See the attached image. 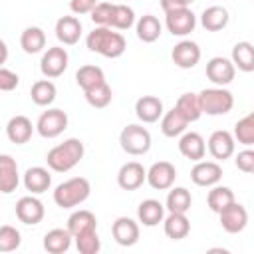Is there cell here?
I'll return each instance as SVG.
<instances>
[{"instance_id": "obj_1", "label": "cell", "mask_w": 254, "mask_h": 254, "mask_svg": "<svg viewBox=\"0 0 254 254\" xmlns=\"http://www.w3.org/2000/svg\"><path fill=\"white\" fill-rule=\"evenodd\" d=\"M85 44H87L89 52H95V54H99L103 58H111V60L123 56V52L127 48L123 34L113 32L107 26H97L93 32H89L85 38Z\"/></svg>"}, {"instance_id": "obj_2", "label": "cell", "mask_w": 254, "mask_h": 254, "mask_svg": "<svg viewBox=\"0 0 254 254\" xmlns=\"http://www.w3.org/2000/svg\"><path fill=\"white\" fill-rule=\"evenodd\" d=\"M83 153H85L83 143L75 137H69L64 143H60V145H56L48 151L46 163L56 173H67L83 159Z\"/></svg>"}, {"instance_id": "obj_3", "label": "cell", "mask_w": 254, "mask_h": 254, "mask_svg": "<svg viewBox=\"0 0 254 254\" xmlns=\"http://www.w3.org/2000/svg\"><path fill=\"white\" fill-rule=\"evenodd\" d=\"M91 192V185L85 177H73L60 183L54 190V202L60 208H73L81 204Z\"/></svg>"}, {"instance_id": "obj_4", "label": "cell", "mask_w": 254, "mask_h": 254, "mask_svg": "<svg viewBox=\"0 0 254 254\" xmlns=\"http://www.w3.org/2000/svg\"><path fill=\"white\" fill-rule=\"evenodd\" d=\"M200 109L206 115H226L234 107V97L224 87H208L198 93Z\"/></svg>"}, {"instance_id": "obj_5", "label": "cell", "mask_w": 254, "mask_h": 254, "mask_svg": "<svg viewBox=\"0 0 254 254\" xmlns=\"http://www.w3.org/2000/svg\"><path fill=\"white\" fill-rule=\"evenodd\" d=\"M121 149L129 155H145L151 149V133L143 125H127L119 135Z\"/></svg>"}, {"instance_id": "obj_6", "label": "cell", "mask_w": 254, "mask_h": 254, "mask_svg": "<svg viewBox=\"0 0 254 254\" xmlns=\"http://www.w3.org/2000/svg\"><path fill=\"white\" fill-rule=\"evenodd\" d=\"M65 129H67V113L58 109V107L44 111L36 123V131L44 139H54V137L62 135Z\"/></svg>"}, {"instance_id": "obj_7", "label": "cell", "mask_w": 254, "mask_h": 254, "mask_svg": "<svg viewBox=\"0 0 254 254\" xmlns=\"http://www.w3.org/2000/svg\"><path fill=\"white\" fill-rule=\"evenodd\" d=\"M67 62H69V56H67L65 48H60V46L48 48L46 54L42 56L40 71H42L44 77H48V79L60 77V75L67 69Z\"/></svg>"}, {"instance_id": "obj_8", "label": "cell", "mask_w": 254, "mask_h": 254, "mask_svg": "<svg viewBox=\"0 0 254 254\" xmlns=\"http://www.w3.org/2000/svg\"><path fill=\"white\" fill-rule=\"evenodd\" d=\"M165 26L167 30L173 34V36H189L194 26H196V16L187 8H179V10H171V12H165Z\"/></svg>"}, {"instance_id": "obj_9", "label": "cell", "mask_w": 254, "mask_h": 254, "mask_svg": "<svg viewBox=\"0 0 254 254\" xmlns=\"http://www.w3.org/2000/svg\"><path fill=\"white\" fill-rule=\"evenodd\" d=\"M175 179H177V169H175V165L169 163V161H157V163H153V165L149 167L145 181H147L155 190H167V189L173 187Z\"/></svg>"}, {"instance_id": "obj_10", "label": "cell", "mask_w": 254, "mask_h": 254, "mask_svg": "<svg viewBox=\"0 0 254 254\" xmlns=\"http://www.w3.org/2000/svg\"><path fill=\"white\" fill-rule=\"evenodd\" d=\"M220 216V226L228 232V234H238L246 228L248 224V210L240 204V202H230L226 208H222L218 212Z\"/></svg>"}, {"instance_id": "obj_11", "label": "cell", "mask_w": 254, "mask_h": 254, "mask_svg": "<svg viewBox=\"0 0 254 254\" xmlns=\"http://www.w3.org/2000/svg\"><path fill=\"white\" fill-rule=\"evenodd\" d=\"M236 75V67L234 64L228 60V58H222V56H216V58H210L208 64H206V77L214 83V85H228Z\"/></svg>"}, {"instance_id": "obj_12", "label": "cell", "mask_w": 254, "mask_h": 254, "mask_svg": "<svg viewBox=\"0 0 254 254\" xmlns=\"http://www.w3.org/2000/svg\"><path fill=\"white\" fill-rule=\"evenodd\" d=\"M222 179V167L216 161H196L190 169V181L196 187H212Z\"/></svg>"}, {"instance_id": "obj_13", "label": "cell", "mask_w": 254, "mask_h": 254, "mask_svg": "<svg viewBox=\"0 0 254 254\" xmlns=\"http://www.w3.org/2000/svg\"><path fill=\"white\" fill-rule=\"evenodd\" d=\"M44 214H46V208H44L42 200L36 198L34 194L22 196V198L16 202V216H18V220L24 222V224L34 226V224L42 222Z\"/></svg>"}, {"instance_id": "obj_14", "label": "cell", "mask_w": 254, "mask_h": 254, "mask_svg": "<svg viewBox=\"0 0 254 254\" xmlns=\"http://www.w3.org/2000/svg\"><path fill=\"white\" fill-rule=\"evenodd\" d=\"M171 58H173V64L181 69H190L198 64L200 60V48L196 42H190V40H181L173 52H171Z\"/></svg>"}, {"instance_id": "obj_15", "label": "cell", "mask_w": 254, "mask_h": 254, "mask_svg": "<svg viewBox=\"0 0 254 254\" xmlns=\"http://www.w3.org/2000/svg\"><path fill=\"white\" fill-rule=\"evenodd\" d=\"M145 179H147V169L137 161L125 163L117 173V185L123 190H137L145 183Z\"/></svg>"}, {"instance_id": "obj_16", "label": "cell", "mask_w": 254, "mask_h": 254, "mask_svg": "<svg viewBox=\"0 0 254 254\" xmlns=\"http://www.w3.org/2000/svg\"><path fill=\"white\" fill-rule=\"evenodd\" d=\"M111 234L119 246H133L139 240V224L129 216H119L111 224Z\"/></svg>"}, {"instance_id": "obj_17", "label": "cell", "mask_w": 254, "mask_h": 254, "mask_svg": "<svg viewBox=\"0 0 254 254\" xmlns=\"http://www.w3.org/2000/svg\"><path fill=\"white\" fill-rule=\"evenodd\" d=\"M20 175H18V163L12 155H0V192L10 194L18 189Z\"/></svg>"}, {"instance_id": "obj_18", "label": "cell", "mask_w": 254, "mask_h": 254, "mask_svg": "<svg viewBox=\"0 0 254 254\" xmlns=\"http://www.w3.org/2000/svg\"><path fill=\"white\" fill-rule=\"evenodd\" d=\"M208 153L216 161H224V159L232 157L234 155V137L224 129L214 131L208 137Z\"/></svg>"}, {"instance_id": "obj_19", "label": "cell", "mask_w": 254, "mask_h": 254, "mask_svg": "<svg viewBox=\"0 0 254 254\" xmlns=\"http://www.w3.org/2000/svg\"><path fill=\"white\" fill-rule=\"evenodd\" d=\"M56 38L64 46H73L81 38V22L75 16H62L56 22Z\"/></svg>"}, {"instance_id": "obj_20", "label": "cell", "mask_w": 254, "mask_h": 254, "mask_svg": "<svg viewBox=\"0 0 254 254\" xmlns=\"http://www.w3.org/2000/svg\"><path fill=\"white\" fill-rule=\"evenodd\" d=\"M135 115L143 123H155L163 115V101L155 95H143L135 101Z\"/></svg>"}, {"instance_id": "obj_21", "label": "cell", "mask_w": 254, "mask_h": 254, "mask_svg": "<svg viewBox=\"0 0 254 254\" xmlns=\"http://www.w3.org/2000/svg\"><path fill=\"white\" fill-rule=\"evenodd\" d=\"M179 151L183 157L190 159V161H200L204 159V153H206V145H204V139L194 133V131H189V133H183L181 139H179Z\"/></svg>"}, {"instance_id": "obj_22", "label": "cell", "mask_w": 254, "mask_h": 254, "mask_svg": "<svg viewBox=\"0 0 254 254\" xmlns=\"http://www.w3.org/2000/svg\"><path fill=\"white\" fill-rule=\"evenodd\" d=\"M32 133H34V125L26 115H14L6 125V135L16 145L28 143L32 139Z\"/></svg>"}, {"instance_id": "obj_23", "label": "cell", "mask_w": 254, "mask_h": 254, "mask_svg": "<svg viewBox=\"0 0 254 254\" xmlns=\"http://www.w3.org/2000/svg\"><path fill=\"white\" fill-rule=\"evenodd\" d=\"M163 228L171 240H183L190 232V220L187 212H169V216L163 218Z\"/></svg>"}, {"instance_id": "obj_24", "label": "cell", "mask_w": 254, "mask_h": 254, "mask_svg": "<svg viewBox=\"0 0 254 254\" xmlns=\"http://www.w3.org/2000/svg\"><path fill=\"white\" fill-rule=\"evenodd\" d=\"M52 185V175L48 173V169L44 167H30L24 173V187L26 190H30L32 194H42L50 189Z\"/></svg>"}, {"instance_id": "obj_25", "label": "cell", "mask_w": 254, "mask_h": 254, "mask_svg": "<svg viewBox=\"0 0 254 254\" xmlns=\"http://www.w3.org/2000/svg\"><path fill=\"white\" fill-rule=\"evenodd\" d=\"M137 218L143 226H157L165 218V206L155 198H147L137 206Z\"/></svg>"}, {"instance_id": "obj_26", "label": "cell", "mask_w": 254, "mask_h": 254, "mask_svg": "<svg viewBox=\"0 0 254 254\" xmlns=\"http://www.w3.org/2000/svg\"><path fill=\"white\" fill-rule=\"evenodd\" d=\"M71 234L67 228H52L44 236V248L50 254H64L71 246Z\"/></svg>"}, {"instance_id": "obj_27", "label": "cell", "mask_w": 254, "mask_h": 254, "mask_svg": "<svg viewBox=\"0 0 254 254\" xmlns=\"http://www.w3.org/2000/svg\"><path fill=\"white\" fill-rule=\"evenodd\" d=\"M67 230L71 236H77L81 232H87V230H97V218L91 210H75L69 214L67 218Z\"/></svg>"}, {"instance_id": "obj_28", "label": "cell", "mask_w": 254, "mask_h": 254, "mask_svg": "<svg viewBox=\"0 0 254 254\" xmlns=\"http://www.w3.org/2000/svg\"><path fill=\"white\" fill-rule=\"evenodd\" d=\"M228 10L224 6H208L200 14V24L208 32H218L228 24Z\"/></svg>"}, {"instance_id": "obj_29", "label": "cell", "mask_w": 254, "mask_h": 254, "mask_svg": "<svg viewBox=\"0 0 254 254\" xmlns=\"http://www.w3.org/2000/svg\"><path fill=\"white\" fill-rule=\"evenodd\" d=\"M161 32H163V26H161V22H159L157 16L145 14V16L139 18V22H137V38H139L141 42L151 44V42L159 40Z\"/></svg>"}, {"instance_id": "obj_30", "label": "cell", "mask_w": 254, "mask_h": 254, "mask_svg": "<svg viewBox=\"0 0 254 254\" xmlns=\"http://www.w3.org/2000/svg\"><path fill=\"white\" fill-rule=\"evenodd\" d=\"M56 93H58V89H56L54 81H50L48 77H46V79H38V81L32 85V89H30L32 101H34L36 105H40V107L52 105L54 99H56Z\"/></svg>"}, {"instance_id": "obj_31", "label": "cell", "mask_w": 254, "mask_h": 254, "mask_svg": "<svg viewBox=\"0 0 254 254\" xmlns=\"http://www.w3.org/2000/svg\"><path fill=\"white\" fill-rule=\"evenodd\" d=\"M20 46L26 54H38L46 48V34L38 26H30L20 36Z\"/></svg>"}, {"instance_id": "obj_32", "label": "cell", "mask_w": 254, "mask_h": 254, "mask_svg": "<svg viewBox=\"0 0 254 254\" xmlns=\"http://www.w3.org/2000/svg\"><path fill=\"white\" fill-rule=\"evenodd\" d=\"M234 67H238L240 71L250 73L254 69V48L250 42H238L232 48V60Z\"/></svg>"}, {"instance_id": "obj_33", "label": "cell", "mask_w": 254, "mask_h": 254, "mask_svg": "<svg viewBox=\"0 0 254 254\" xmlns=\"http://www.w3.org/2000/svg\"><path fill=\"white\" fill-rule=\"evenodd\" d=\"M75 81H77V85H79L83 91H87V89H91V87L103 83V81H105V73H103V69H101L99 65L87 64V65H81V67L75 71Z\"/></svg>"}, {"instance_id": "obj_34", "label": "cell", "mask_w": 254, "mask_h": 254, "mask_svg": "<svg viewBox=\"0 0 254 254\" xmlns=\"http://www.w3.org/2000/svg\"><path fill=\"white\" fill-rule=\"evenodd\" d=\"M175 109H177L189 123L196 121V119L202 115L200 101H198V93H190V91H189V93H183V95L177 99Z\"/></svg>"}, {"instance_id": "obj_35", "label": "cell", "mask_w": 254, "mask_h": 254, "mask_svg": "<svg viewBox=\"0 0 254 254\" xmlns=\"http://www.w3.org/2000/svg\"><path fill=\"white\" fill-rule=\"evenodd\" d=\"M161 117H163L161 119V131H163L165 137H179V135H183L187 131L189 121L175 107L171 111H167L165 115H161Z\"/></svg>"}, {"instance_id": "obj_36", "label": "cell", "mask_w": 254, "mask_h": 254, "mask_svg": "<svg viewBox=\"0 0 254 254\" xmlns=\"http://www.w3.org/2000/svg\"><path fill=\"white\" fill-rule=\"evenodd\" d=\"M133 24H135V12H133V8L127 6V4H113L107 28H113V30H129Z\"/></svg>"}, {"instance_id": "obj_37", "label": "cell", "mask_w": 254, "mask_h": 254, "mask_svg": "<svg viewBox=\"0 0 254 254\" xmlns=\"http://www.w3.org/2000/svg\"><path fill=\"white\" fill-rule=\"evenodd\" d=\"M192 204V196L190 192L185 189V187H175L169 190L167 194V202H165V208L169 212H189Z\"/></svg>"}, {"instance_id": "obj_38", "label": "cell", "mask_w": 254, "mask_h": 254, "mask_svg": "<svg viewBox=\"0 0 254 254\" xmlns=\"http://www.w3.org/2000/svg\"><path fill=\"white\" fill-rule=\"evenodd\" d=\"M236 198H234V192H232V189H228V187H214L212 185V190L208 192V196H206V202H208V208L212 210V212H220L222 208H226L230 202H234Z\"/></svg>"}, {"instance_id": "obj_39", "label": "cell", "mask_w": 254, "mask_h": 254, "mask_svg": "<svg viewBox=\"0 0 254 254\" xmlns=\"http://www.w3.org/2000/svg\"><path fill=\"white\" fill-rule=\"evenodd\" d=\"M83 93H85V101L95 109L107 107L111 103V99H113V91L107 85V81H103V83H99V85H95V87H91V89H87Z\"/></svg>"}, {"instance_id": "obj_40", "label": "cell", "mask_w": 254, "mask_h": 254, "mask_svg": "<svg viewBox=\"0 0 254 254\" xmlns=\"http://www.w3.org/2000/svg\"><path fill=\"white\" fill-rule=\"evenodd\" d=\"M234 139L246 147L254 145V113H248L234 125Z\"/></svg>"}, {"instance_id": "obj_41", "label": "cell", "mask_w": 254, "mask_h": 254, "mask_svg": "<svg viewBox=\"0 0 254 254\" xmlns=\"http://www.w3.org/2000/svg\"><path fill=\"white\" fill-rule=\"evenodd\" d=\"M73 238H75L77 252H81V254H97L101 250V240L97 236V230H87Z\"/></svg>"}, {"instance_id": "obj_42", "label": "cell", "mask_w": 254, "mask_h": 254, "mask_svg": "<svg viewBox=\"0 0 254 254\" xmlns=\"http://www.w3.org/2000/svg\"><path fill=\"white\" fill-rule=\"evenodd\" d=\"M20 244H22V236L16 226L10 224L0 226V252H14L20 248Z\"/></svg>"}, {"instance_id": "obj_43", "label": "cell", "mask_w": 254, "mask_h": 254, "mask_svg": "<svg viewBox=\"0 0 254 254\" xmlns=\"http://www.w3.org/2000/svg\"><path fill=\"white\" fill-rule=\"evenodd\" d=\"M111 8H113V2H97L93 6V10L89 12L91 22L97 24V26H107L109 16H111Z\"/></svg>"}, {"instance_id": "obj_44", "label": "cell", "mask_w": 254, "mask_h": 254, "mask_svg": "<svg viewBox=\"0 0 254 254\" xmlns=\"http://www.w3.org/2000/svg\"><path fill=\"white\" fill-rule=\"evenodd\" d=\"M234 163H236V167H238L242 173H248V175L254 173V151H252V149L240 151V153L236 155Z\"/></svg>"}, {"instance_id": "obj_45", "label": "cell", "mask_w": 254, "mask_h": 254, "mask_svg": "<svg viewBox=\"0 0 254 254\" xmlns=\"http://www.w3.org/2000/svg\"><path fill=\"white\" fill-rule=\"evenodd\" d=\"M20 83L18 73H14L8 67H0V91H12Z\"/></svg>"}, {"instance_id": "obj_46", "label": "cell", "mask_w": 254, "mask_h": 254, "mask_svg": "<svg viewBox=\"0 0 254 254\" xmlns=\"http://www.w3.org/2000/svg\"><path fill=\"white\" fill-rule=\"evenodd\" d=\"M95 4V0H69V8L73 14H89Z\"/></svg>"}, {"instance_id": "obj_47", "label": "cell", "mask_w": 254, "mask_h": 254, "mask_svg": "<svg viewBox=\"0 0 254 254\" xmlns=\"http://www.w3.org/2000/svg\"><path fill=\"white\" fill-rule=\"evenodd\" d=\"M189 4L185 0H161V8L165 12H171V10H179V8H187Z\"/></svg>"}, {"instance_id": "obj_48", "label": "cell", "mask_w": 254, "mask_h": 254, "mask_svg": "<svg viewBox=\"0 0 254 254\" xmlns=\"http://www.w3.org/2000/svg\"><path fill=\"white\" fill-rule=\"evenodd\" d=\"M6 60H8V46L4 40H0V67L6 64Z\"/></svg>"}, {"instance_id": "obj_49", "label": "cell", "mask_w": 254, "mask_h": 254, "mask_svg": "<svg viewBox=\"0 0 254 254\" xmlns=\"http://www.w3.org/2000/svg\"><path fill=\"white\" fill-rule=\"evenodd\" d=\"M185 2H187V4H190V2H194V0H185Z\"/></svg>"}]
</instances>
